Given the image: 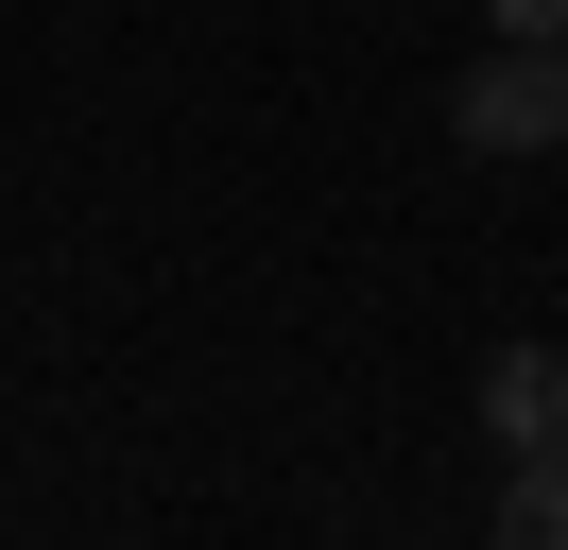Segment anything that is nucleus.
<instances>
[{
  "label": "nucleus",
  "instance_id": "1",
  "mask_svg": "<svg viewBox=\"0 0 568 550\" xmlns=\"http://www.w3.org/2000/svg\"><path fill=\"white\" fill-rule=\"evenodd\" d=\"M448 138H465V155H551V138H568V52H551V34H499V52L448 86Z\"/></svg>",
  "mask_w": 568,
  "mask_h": 550
},
{
  "label": "nucleus",
  "instance_id": "2",
  "mask_svg": "<svg viewBox=\"0 0 568 550\" xmlns=\"http://www.w3.org/2000/svg\"><path fill=\"white\" fill-rule=\"evenodd\" d=\"M483 430H499V465L568 447V344H499L483 361Z\"/></svg>",
  "mask_w": 568,
  "mask_h": 550
},
{
  "label": "nucleus",
  "instance_id": "3",
  "mask_svg": "<svg viewBox=\"0 0 568 550\" xmlns=\"http://www.w3.org/2000/svg\"><path fill=\"white\" fill-rule=\"evenodd\" d=\"M483 550H568V447H534V465L499 481V516H483Z\"/></svg>",
  "mask_w": 568,
  "mask_h": 550
},
{
  "label": "nucleus",
  "instance_id": "4",
  "mask_svg": "<svg viewBox=\"0 0 568 550\" xmlns=\"http://www.w3.org/2000/svg\"><path fill=\"white\" fill-rule=\"evenodd\" d=\"M483 18H499V34H551V52H568V0H483Z\"/></svg>",
  "mask_w": 568,
  "mask_h": 550
}]
</instances>
